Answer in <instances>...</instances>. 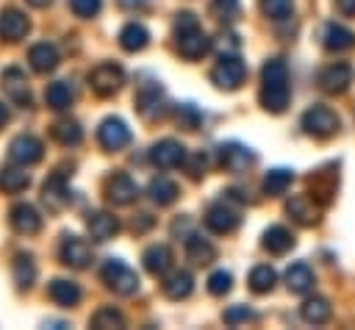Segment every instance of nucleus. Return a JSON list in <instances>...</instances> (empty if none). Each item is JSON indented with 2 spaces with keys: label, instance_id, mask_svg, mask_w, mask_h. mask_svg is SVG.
<instances>
[{
  "label": "nucleus",
  "instance_id": "nucleus-1",
  "mask_svg": "<svg viewBox=\"0 0 355 330\" xmlns=\"http://www.w3.org/2000/svg\"><path fill=\"white\" fill-rule=\"evenodd\" d=\"M261 105L269 114H283L288 105V67L283 58H269L261 69Z\"/></svg>",
  "mask_w": 355,
  "mask_h": 330
},
{
  "label": "nucleus",
  "instance_id": "nucleus-2",
  "mask_svg": "<svg viewBox=\"0 0 355 330\" xmlns=\"http://www.w3.org/2000/svg\"><path fill=\"white\" fill-rule=\"evenodd\" d=\"M175 42H178V53L189 61L202 58L211 50V39L208 33L200 28L197 17L191 11H180L175 17Z\"/></svg>",
  "mask_w": 355,
  "mask_h": 330
},
{
  "label": "nucleus",
  "instance_id": "nucleus-3",
  "mask_svg": "<svg viewBox=\"0 0 355 330\" xmlns=\"http://www.w3.org/2000/svg\"><path fill=\"white\" fill-rule=\"evenodd\" d=\"M100 277L114 294H122V297H130L139 288V275L119 258H108L100 269Z\"/></svg>",
  "mask_w": 355,
  "mask_h": 330
},
{
  "label": "nucleus",
  "instance_id": "nucleus-4",
  "mask_svg": "<svg viewBox=\"0 0 355 330\" xmlns=\"http://www.w3.org/2000/svg\"><path fill=\"white\" fill-rule=\"evenodd\" d=\"M300 125H302V130H305L308 136L327 139V136H333V133L338 130L341 122H338V116H336L333 108H327V105H311V108L302 114Z\"/></svg>",
  "mask_w": 355,
  "mask_h": 330
},
{
  "label": "nucleus",
  "instance_id": "nucleus-5",
  "mask_svg": "<svg viewBox=\"0 0 355 330\" xmlns=\"http://www.w3.org/2000/svg\"><path fill=\"white\" fill-rule=\"evenodd\" d=\"M244 78H247V64H244L239 55H222L219 64H216L214 72H211V80H214L219 89H227V92L239 89V86L244 83Z\"/></svg>",
  "mask_w": 355,
  "mask_h": 330
},
{
  "label": "nucleus",
  "instance_id": "nucleus-6",
  "mask_svg": "<svg viewBox=\"0 0 355 330\" xmlns=\"http://www.w3.org/2000/svg\"><path fill=\"white\" fill-rule=\"evenodd\" d=\"M89 83H92V89H94L100 97H111V94H116L119 86L125 83V72H122V67L105 61V64H97V67L92 69Z\"/></svg>",
  "mask_w": 355,
  "mask_h": 330
},
{
  "label": "nucleus",
  "instance_id": "nucleus-7",
  "mask_svg": "<svg viewBox=\"0 0 355 330\" xmlns=\"http://www.w3.org/2000/svg\"><path fill=\"white\" fill-rule=\"evenodd\" d=\"M239 222H241L239 211H236L233 205H227L225 200H222V202H214V205L205 211V227H208L211 233H219V236L233 233V230L239 227Z\"/></svg>",
  "mask_w": 355,
  "mask_h": 330
},
{
  "label": "nucleus",
  "instance_id": "nucleus-8",
  "mask_svg": "<svg viewBox=\"0 0 355 330\" xmlns=\"http://www.w3.org/2000/svg\"><path fill=\"white\" fill-rule=\"evenodd\" d=\"M97 141H100L103 150H114L116 153V150H122L130 141V128L119 116H108L97 128Z\"/></svg>",
  "mask_w": 355,
  "mask_h": 330
},
{
  "label": "nucleus",
  "instance_id": "nucleus-9",
  "mask_svg": "<svg viewBox=\"0 0 355 330\" xmlns=\"http://www.w3.org/2000/svg\"><path fill=\"white\" fill-rule=\"evenodd\" d=\"M136 108L144 119H158L164 114V89L155 80L141 83L136 92Z\"/></svg>",
  "mask_w": 355,
  "mask_h": 330
},
{
  "label": "nucleus",
  "instance_id": "nucleus-10",
  "mask_svg": "<svg viewBox=\"0 0 355 330\" xmlns=\"http://www.w3.org/2000/svg\"><path fill=\"white\" fill-rule=\"evenodd\" d=\"M150 161L158 166V169H172V166H180L186 161V147L175 139H161L150 147Z\"/></svg>",
  "mask_w": 355,
  "mask_h": 330
},
{
  "label": "nucleus",
  "instance_id": "nucleus-11",
  "mask_svg": "<svg viewBox=\"0 0 355 330\" xmlns=\"http://www.w3.org/2000/svg\"><path fill=\"white\" fill-rule=\"evenodd\" d=\"M219 164L227 172H244L247 166L255 164V153L239 141H225V144H219Z\"/></svg>",
  "mask_w": 355,
  "mask_h": 330
},
{
  "label": "nucleus",
  "instance_id": "nucleus-12",
  "mask_svg": "<svg viewBox=\"0 0 355 330\" xmlns=\"http://www.w3.org/2000/svg\"><path fill=\"white\" fill-rule=\"evenodd\" d=\"M8 155H11V161H14V164L31 166V164L42 161V155H44V147H42V141H39L36 136H28V133H22V136H17V139L8 144Z\"/></svg>",
  "mask_w": 355,
  "mask_h": 330
},
{
  "label": "nucleus",
  "instance_id": "nucleus-13",
  "mask_svg": "<svg viewBox=\"0 0 355 330\" xmlns=\"http://www.w3.org/2000/svg\"><path fill=\"white\" fill-rule=\"evenodd\" d=\"M105 197L114 202V205H130L136 197H139V186L130 175L125 172H116L105 180Z\"/></svg>",
  "mask_w": 355,
  "mask_h": 330
},
{
  "label": "nucleus",
  "instance_id": "nucleus-14",
  "mask_svg": "<svg viewBox=\"0 0 355 330\" xmlns=\"http://www.w3.org/2000/svg\"><path fill=\"white\" fill-rule=\"evenodd\" d=\"M352 83V69L349 64L338 61V64H330L319 72V86L327 92V94H344Z\"/></svg>",
  "mask_w": 355,
  "mask_h": 330
},
{
  "label": "nucleus",
  "instance_id": "nucleus-15",
  "mask_svg": "<svg viewBox=\"0 0 355 330\" xmlns=\"http://www.w3.org/2000/svg\"><path fill=\"white\" fill-rule=\"evenodd\" d=\"M58 255H61V261H64L67 266L83 269V266H89V261H92V247H89L83 238H78V236H64V238H61V247H58Z\"/></svg>",
  "mask_w": 355,
  "mask_h": 330
},
{
  "label": "nucleus",
  "instance_id": "nucleus-16",
  "mask_svg": "<svg viewBox=\"0 0 355 330\" xmlns=\"http://www.w3.org/2000/svg\"><path fill=\"white\" fill-rule=\"evenodd\" d=\"M8 222H11V227H14L17 233H22V236H33V233L42 227L39 211H36L33 205H28V202H17V205L8 211Z\"/></svg>",
  "mask_w": 355,
  "mask_h": 330
},
{
  "label": "nucleus",
  "instance_id": "nucleus-17",
  "mask_svg": "<svg viewBox=\"0 0 355 330\" xmlns=\"http://www.w3.org/2000/svg\"><path fill=\"white\" fill-rule=\"evenodd\" d=\"M0 83H3L6 94H8V97L17 103V105H28V103H31L28 78H25V72H22V69H17V67H8V69H3V75H0Z\"/></svg>",
  "mask_w": 355,
  "mask_h": 330
},
{
  "label": "nucleus",
  "instance_id": "nucleus-18",
  "mask_svg": "<svg viewBox=\"0 0 355 330\" xmlns=\"http://www.w3.org/2000/svg\"><path fill=\"white\" fill-rule=\"evenodd\" d=\"M333 169H336V166L330 164V166H324V169H319V172L311 175V197H313L319 205H327V202L333 200V194H336L338 175H336Z\"/></svg>",
  "mask_w": 355,
  "mask_h": 330
},
{
  "label": "nucleus",
  "instance_id": "nucleus-19",
  "mask_svg": "<svg viewBox=\"0 0 355 330\" xmlns=\"http://www.w3.org/2000/svg\"><path fill=\"white\" fill-rule=\"evenodd\" d=\"M286 211H288V216H291L297 225H305V227L319 219V202H316L311 194H294V197L288 200Z\"/></svg>",
  "mask_w": 355,
  "mask_h": 330
},
{
  "label": "nucleus",
  "instance_id": "nucleus-20",
  "mask_svg": "<svg viewBox=\"0 0 355 330\" xmlns=\"http://www.w3.org/2000/svg\"><path fill=\"white\" fill-rule=\"evenodd\" d=\"M69 186H67V180H64V175H50L47 180H44V186H42V200H44V205L50 208V211H61L67 202H69Z\"/></svg>",
  "mask_w": 355,
  "mask_h": 330
},
{
  "label": "nucleus",
  "instance_id": "nucleus-21",
  "mask_svg": "<svg viewBox=\"0 0 355 330\" xmlns=\"http://www.w3.org/2000/svg\"><path fill=\"white\" fill-rule=\"evenodd\" d=\"M28 28H31V22H28V17H25L19 8H6V11H0V36H3L6 42H19V39L28 33Z\"/></svg>",
  "mask_w": 355,
  "mask_h": 330
},
{
  "label": "nucleus",
  "instance_id": "nucleus-22",
  "mask_svg": "<svg viewBox=\"0 0 355 330\" xmlns=\"http://www.w3.org/2000/svg\"><path fill=\"white\" fill-rule=\"evenodd\" d=\"M319 39H322V44H324L327 50H336V53L349 50V47L355 44V33H352L349 28L338 25V22H324Z\"/></svg>",
  "mask_w": 355,
  "mask_h": 330
},
{
  "label": "nucleus",
  "instance_id": "nucleus-23",
  "mask_svg": "<svg viewBox=\"0 0 355 330\" xmlns=\"http://www.w3.org/2000/svg\"><path fill=\"white\" fill-rule=\"evenodd\" d=\"M47 297H50L55 305H61V308H72V305H78V299H80V288H78V283H72V280L55 277V280L47 286Z\"/></svg>",
  "mask_w": 355,
  "mask_h": 330
},
{
  "label": "nucleus",
  "instance_id": "nucleus-24",
  "mask_svg": "<svg viewBox=\"0 0 355 330\" xmlns=\"http://www.w3.org/2000/svg\"><path fill=\"white\" fill-rule=\"evenodd\" d=\"M28 61H31V67H33L36 72H53V69L58 67V50H55V44H50V42H39V44L31 47Z\"/></svg>",
  "mask_w": 355,
  "mask_h": 330
},
{
  "label": "nucleus",
  "instance_id": "nucleus-25",
  "mask_svg": "<svg viewBox=\"0 0 355 330\" xmlns=\"http://www.w3.org/2000/svg\"><path fill=\"white\" fill-rule=\"evenodd\" d=\"M286 286H288V291H294V294L311 291V288H313V272H311V266H308L305 261H294V263L286 269Z\"/></svg>",
  "mask_w": 355,
  "mask_h": 330
},
{
  "label": "nucleus",
  "instance_id": "nucleus-26",
  "mask_svg": "<svg viewBox=\"0 0 355 330\" xmlns=\"http://www.w3.org/2000/svg\"><path fill=\"white\" fill-rule=\"evenodd\" d=\"M141 261H144V269L158 277V275H166V272H169V266H172V252H169V247H164V244H153V247L144 250Z\"/></svg>",
  "mask_w": 355,
  "mask_h": 330
},
{
  "label": "nucleus",
  "instance_id": "nucleus-27",
  "mask_svg": "<svg viewBox=\"0 0 355 330\" xmlns=\"http://www.w3.org/2000/svg\"><path fill=\"white\" fill-rule=\"evenodd\" d=\"M86 227H89V236H92L94 241H108V238H114V233L119 230V222H116V216L97 211V214L89 216Z\"/></svg>",
  "mask_w": 355,
  "mask_h": 330
},
{
  "label": "nucleus",
  "instance_id": "nucleus-28",
  "mask_svg": "<svg viewBox=\"0 0 355 330\" xmlns=\"http://www.w3.org/2000/svg\"><path fill=\"white\" fill-rule=\"evenodd\" d=\"M147 42H150V33H147V28H144L141 22H128V25L119 31V44H122V50H128V53L144 50Z\"/></svg>",
  "mask_w": 355,
  "mask_h": 330
},
{
  "label": "nucleus",
  "instance_id": "nucleus-29",
  "mask_svg": "<svg viewBox=\"0 0 355 330\" xmlns=\"http://www.w3.org/2000/svg\"><path fill=\"white\" fill-rule=\"evenodd\" d=\"M263 247H266L272 255H286V252L294 247V236H291L288 227L272 225V227L263 233Z\"/></svg>",
  "mask_w": 355,
  "mask_h": 330
},
{
  "label": "nucleus",
  "instance_id": "nucleus-30",
  "mask_svg": "<svg viewBox=\"0 0 355 330\" xmlns=\"http://www.w3.org/2000/svg\"><path fill=\"white\" fill-rule=\"evenodd\" d=\"M186 258L191 261V263H197V266H205V263H211L214 258H216V247L208 241V238H202V236H189V241H186Z\"/></svg>",
  "mask_w": 355,
  "mask_h": 330
},
{
  "label": "nucleus",
  "instance_id": "nucleus-31",
  "mask_svg": "<svg viewBox=\"0 0 355 330\" xmlns=\"http://www.w3.org/2000/svg\"><path fill=\"white\" fill-rule=\"evenodd\" d=\"M161 288H164V294L169 297V299H186L189 294H191V288H194V280H191V275L189 272H172L164 283H161Z\"/></svg>",
  "mask_w": 355,
  "mask_h": 330
},
{
  "label": "nucleus",
  "instance_id": "nucleus-32",
  "mask_svg": "<svg viewBox=\"0 0 355 330\" xmlns=\"http://www.w3.org/2000/svg\"><path fill=\"white\" fill-rule=\"evenodd\" d=\"M72 100H75V92H72V86H69L67 80H55V83H50V86L44 89V103H47L50 108H55V111L69 108Z\"/></svg>",
  "mask_w": 355,
  "mask_h": 330
},
{
  "label": "nucleus",
  "instance_id": "nucleus-33",
  "mask_svg": "<svg viewBox=\"0 0 355 330\" xmlns=\"http://www.w3.org/2000/svg\"><path fill=\"white\" fill-rule=\"evenodd\" d=\"M330 313H333V308H330V302H327L324 297H311V299H305L302 308H300V316H302L308 324H324V322L330 319Z\"/></svg>",
  "mask_w": 355,
  "mask_h": 330
},
{
  "label": "nucleus",
  "instance_id": "nucleus-34",
  "mask_svg": "<svg viewBox=\"0 0 355 330\" xmlns=\"http://www.w3.org/2000/svg\"><path fill=\"white\" fill-rule=\"evenodd\" d=\"M291 180H294V172H291V169H283V166L269 169V172L263 175V191H266L269 197H280V194L288 191Z\"/></svg>",
  "mask_w": 355,
  "mask_h": 330
},
{
  "label": "nucleus",
  "instance_id": "nucleus-35",
  "mask_svg": "<svg viewBox=\"0 0 355 330\" xmlns=\"http://www.w3.org/2000/svg\"><path fill=\"white\" fill-rule=\"evenodd\" d=\"M147 194H150V200H153V202H158V205H169V202H175V200H178V183L161 175V177L150 180Z\"/></svg>",
  "mask_w": 355,
  "mask_h": 330
},
{
  "label": "nucleus",
  "instance_id": "nucleus-36",
  "mask_svg": "<svg viewBox=\"0 0 355 330\" xmlns=\"http://www.w3.org/2000/svg\"><path fill=\"white\" fill-rule=\"evenodd\" d=\"M28 183H31V175L25 172L22 164L19 166H8V169L0 172V191H6V194H17V191L28 189Z\"/></svg>",
  "mask_w": 355,
  "mask_h": 330
},
{
  "label": "nucleus",
  "instance_id": "nucleus-37",
  "mask_svg": "<svg viewBox=\"0 0 355 330\" xmlns=\"http://www.w3.org/2000/svg\"><path fill=\"white\" fill-rule=\"evenodd\" d=\"M247 283H250V288H252L255 294H266V291L275 288V283H277V272H275L269 263H258V266H252Z\"/></svg>",
  "mask_w": 355,
  "mask_h": 330
},
{
  "label": "nucleus",
  "instance_id": "nucleus-38",
  "mask_svg": "<svg viewBox=\"0 0 355 330\" xmlns=\"http://www.w3.org/2000/svg\"><path fill=\"white\" fill-rule=\"evenodd\" d=\"M50 133H53V139H55L58 144H64V147H75V144H80V139H83V130H80L78 122H72V119L55 122Z\"/></svg>",
  "mask_w": 355,
  "mask_h": 330
},
{
  "label": "nucleus",
  "instance_id": "nucleus-39",
  "mask_svg": "<svg viewBox=\"0 0 355 330\" xmlns=\"http://www.w3.org/2000/svg\"><path fill=\"white\" fill-rule=\"evenodd\" d=\"M33 280H36L33 258L19 252V255L14 258V283H17L19 288H31V286H33Z\"/></svg>",
  "mask_w": 355,
  "mask_h": 330
},
{
  "label": "nucleus",
  "instance_id": "nucleus-40",
  "mask_svg": "<svg viewBox=\"0 0 355 330\" xmlns=\"http://www.w3.org/2000/svg\"><path fill=\"white\" fill-rule=\"evenodd\" d=\"M92 327H97V330H108V327H125V316H122L116 308L105 305V308L94 311V316H92Z\"/></svg>",
  "mask_w": 355,
  "mask_h": 330
},
{
  "label": "nucleus",
  "instance_id": "nucleus-41",
  "mask_svg": "<svg viewBox=\"0 0 355 330\" xmlns=\"http://www.w3.org/2000/svg\"><path fill=\"white\" fill-rule=\"evenodd\" d=\"M208 11H211V17H216L222 22H233L241 11V3L239 0H211Z\"/></svg>",
  "mask_w": 355,
  "mask_h": 330
},
{
  "label": "nucleus",
  "instance_id": "nucleus-42",
  "mask_svg": "<svg viewBox=\"0 0 355 330\" xmlns=\"http://www.w3.org/2000/svg\"><path fill=\"white\" fill-rule=\"evenodd\" d=\"M175 116H178V125L186 128V130H197L200 122H202V114H200V108H197L194 103H183V105H178Z\"/></svg>",
  "mask_w": 355,
  "mask_h": 330
},
{
  "label": "nucleus",
  "instance_id": "nucleus-43",
  "mask_svg": "<svg viewBox=\"0 0 355 330\" xmlns=\"http://www.w3.org/2000/svg\"><path fill=\"white\" fill-rule=\"evenodd\" d=\"M261 11L269 19H286L294 11V0H261Z\"/></svg>",
  "mask_w": 355,
  "mask_h": 330
},
{
  "label": "nucleus",
  "instance_id": "nucleus-44",
  "mask_svg": "<svg viewBox=\"0 0 355 330\" xmlns=\"http://www.w3.org/2000/svg\"><path fill=\"white\" fill-rule=\"evenodd\" d=\"M230 286H233V275H230V272H225V269H219V272H214V275L208 277V291H211L214 297L227 294V291H230Z\"/></svg>",
  "mask_w": 355,
  "mask_h": 330
},
{
  "label": "nucleus",
  "instance_id": "nucleus-45",
  "mask_svg": "<svg viewBox=\"0 0 355 330\" xmlns=\"http://www.w3.org/2000/svg\"><path fill=\"white\" fill-rule=\"evenodd\" d=\"M250 319H255V313H252L247 305H230V308L225 311V324H230V327H236V324H241V322H250Z\"/></svg>",
  "mask_w": 355,
  "mask_h": 330
},
{
  "label": "nucleus",
  "instance_id": "nucleus-46",
  "mask_svg": "<svg viewBox=\"0 0 355 330\" xmlns=\"http://www.w3.org/2000/svg\"><path fill=\"white\" fill-rule=\"evenodd\" d=\"M100 6H103V0H69L72 14H78V17H83V19L94 17V14L100 11Z\"/></svg>",
  "mask_w": 355,
  "mask_h": 330
},
{
  "label": "nucleus",
  "instance_id": "nucleus-47",
  "mask_svg": "<svg viewBox=\"0 0 355 330\" xmlns=\"http://www.w3.org/2000/svg\"><path fill=\"white\" fill-rule=\"evenodd\" d=\"M189 172H191V177H200V175L205 172V155H202V153H197V155H194V161H191Z\"/></svg>",
  "mask_w": 355,
  "mask_h": 330
},
{
  "label": "nucleus",
  "instance_id": "nucleus-48",
  "mask_svg": "<svg viewBox=\"0 0 355 330\" xmlns=\"http://www.w3.org/2000/svg\"><path fill=\"white\" fill-rule=\"evenodd\" d=\"M336 8L344 17H355V0H336Z\"/></svg>",
  "mask_w": 355,
  "mask_h": 330
},
{
  "label": "nucleus",
  "instance_id": "nucleus-49",
  "mask_svg": "<svg viewBox=\"0 0 355 330\" xmlns=\"http://www.w3.org/2000/svg\"><path fill=\"white\" fill-rule=\"evenodd\" d=\"M6 122H8V111H6V105L0 103V128H3Z\"/></svg>",
  "mask_w": 355,
  "mask_h": 330
},
{
  "label": "nucleus",
  "instance_id": "nucleus-50",
  "mask_svg": "<svg viewBox=\"0 0 355 330\" xmlns=\"http://www.w3.org/2000/svg\"><path fill=\"white\" fill-rule=\"evenodd\" d=\"M28 3H31V6H36V8H42V6H47L50 0H28Z\"/></svg>",
  "mask_w": 355,
  "mask_h": 330
}]
</instances>
